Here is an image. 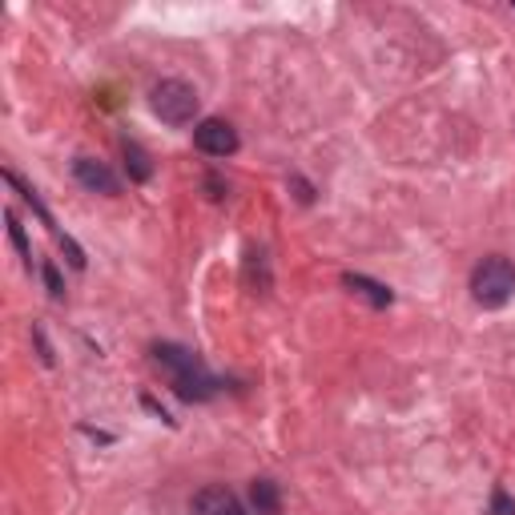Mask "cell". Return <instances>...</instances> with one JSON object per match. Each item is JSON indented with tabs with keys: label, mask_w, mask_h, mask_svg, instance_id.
Returning <instances> with one entry per match:
<instances>
[{
	"label": "cell",
	"mask_w": 515,
	"mask_h": 515,
	"mask_svg": "<svg viewBox=\"0 0 515 515\" xmlns=\"http://www.w3.org/2000/svg\"><path fill=\"white\" fill-rule=\"evenodd\" d=\"M472 294H475V302L488 306V310L507 306V298L515 294V266L507 262V258H499V254L483 258L472 270Z\"/></svg>",
	"instance_id": "2"
},
{
	"label": "cell",
	"mask_w": 515,
	"mask_h": 515,
	"mask_svg": "<svg viewBox=\"0 0 515 515\" xmlns=\"http://www.w3.org/2000/svg\"><path fill=\"white\" fill-rule=\"evenodd\" d=\"M491 515H515V499L507 491H495L491 495Z\"/></svg>",
	"instance_id": "12"
},
{
	"label": "cell",
	"mask_w": 515,
	"mask_h": 515,
	"mask_svg": "<svg viewBox=\"0 0 515 515\" xmlns=\"http://www.w3.org/2000/svg\"><path fill=\"white\" fill-rule=\"evenodd\" d=\"M149 105H153V113H158L166 125H190L193 117H198L201 97H198V89L185 85V81L166 77V81H158V85H153Z\"/></svg>",
	"instance_id": "3"
},
{
	"label": "cell",
	"mask_w": 515,
	"mask_h": 515,
	"mask_svg": "<svg viewBox=\"0 0 515 515\" xmlns=\"http://www.w3.org/2000/svg\"><path fill=\"white\" fill-rule=\"evenodd\" d=\"M73 174L85 190L93 193H117V174L105 166V161H93V158H77L73 161Z\"/></svg>",
	"instance_id": "6"
},
{
	"label": "cell",
	"mask_w": 515,
	"mask_h": 515,
	"mask_svg": "<svg viewBox=\"0 0 515 515\" xmlns=\"http://www.w3.org/2000/svg\"><path fill=\"white\" fill-rule=\"evenodd\" d=\"M4 218H9V234H12V246H17V250H20V258H25V262L28 266H33V250H28V238H25V226H20V218H17V214H4Z\"/></svg>",
	"instance_id": "10"
},
{
	"label": "cell",
	"mask_w": 515,
	"mask_h": 515,
	"mask_svg": "<svg viewBox=\"0 0 515 515\" xmlns=\"http://www.w3.org/2000/svg\"><path fill=\"white\" fill-rule=\"evenodd\" d=\"M193 515H246V507L238 503V495L230 488H201L198 495H193Z\"/></svg>",
	"instance_id": "5"
},
{
	"label": "cell",
	"mask_w": 515,
	"mask_h": 515,
	"mask_svg": "<svg viewBox=\"0 0 515 515\" xmlns=\"http://www.w3.org/2000/svg\"><path fill=\"white\" fill-rule=\"evenodd\" d=\"M41 274H44V286H49V294L61 298V294H65V282H61V274H57V266H53V262H44Z\"/></svg>",
	"instance_id": "11"
},
{
	"label": "cell",
	"mask_w": 515,
	"mask_h": 515,
	"mask_svg": "<svg viewBox=\"0 0 515 515\" xmlns=\"http://www.w3.org/2000/svg\"><path fill=\"white\" fill-rule=\"evenodd\" d=\"M121 153H125V169H129V177H133V182H149V177H153V166H149V153L137 145V141H125V145H121Z\"/></svg>",
	"instance_id": "8"
},
{
	"label": "cell",
	"mask_w": 515,
	"mask_h": 515,
	"mask_svg": "<svg viewBox=\"0 0 515 515\" xmlns=\"http://www.w3.org/2000/svg\"><path fill=\"white\" fill-rule=\"evenodd\" d=\"M153 358H158L161 367L169 371V383H174L177 399L206 402V399H214V394H218L222 383L210 375V371H206V363H201L193 350L177 347V342H158V347H153Z\"/></svg>",
	"instance_id": "1"
},
{
	"label": "cell",
	"mask_w": 515,
	"mask_h": 515,
	"mask_svg": "<svg viewBox=\"0 0 515 515\" xmlns=\"http://www.w3.org/2000/svg\"><path fill=\"white\" fill-rule=\"evenodd\" d=\"M193 145L201 149V153H210V158H230V153H238V133L230 121H222V117H206V121H198V129H193Z\"/></svg>",
	"instance_id": "4"
},
{
	"label": "cell",
	"mask_w": 515,
	"mask_h": 515,
	"mask_svg": "<svg viewBox=\"0 0 515 515\" xmlns=\"http://www.w3.org/2000/svg\"><path fill=\"white\" fill-rule=\"evenodd\" d=\"M342 282H347V286L355 290V294H363V298H367L371 306H378V310H383V306H391V302H394V294H391V290H386L383 282L367 278V274H347V278H342Z\"/></svg>",
	"instance_id": "7"
},
{
	"label": "cell",
	"mask_w": 515,
	"mask_h": 515,
	"mask_svg": "<svg viewBox=\"0 0 515 515\" xmlns=\"http://www.w3.org/2000/svg\"><path fill=\"white\" fill-rule=\"evenodd\" d=\"M250 499H254V507H258V515H278V511H282L278 488H274L270 480H254V488H250Z\"/></svg>",
	"instance_id": "9"
}]
</instances>
